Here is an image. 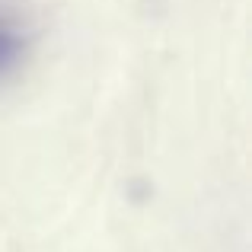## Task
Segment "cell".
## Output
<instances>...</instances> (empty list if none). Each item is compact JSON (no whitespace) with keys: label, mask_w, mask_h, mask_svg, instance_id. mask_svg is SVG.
<instances>
[{"label":"cell","mask_w":252,"mask_h":252,"mask_svg":"<svg viewBox=\"0 0 252 252\" xmlns=\"http://www.w3.org/2000/svg\"><path fill=\"white\" fill-rule=\"evenodd\" d=\"M29 48H32V35L26 29V23L13 10L0 6V83L13 80L23 70Z\"/></svg>","instance_id":"6da1fadb"}]
</instances>
